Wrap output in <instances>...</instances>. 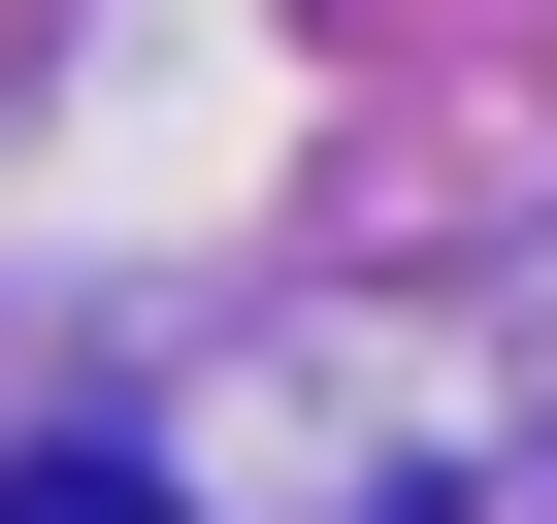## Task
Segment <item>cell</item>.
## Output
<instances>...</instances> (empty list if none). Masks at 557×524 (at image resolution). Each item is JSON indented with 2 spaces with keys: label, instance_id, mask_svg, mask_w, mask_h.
Wrapping results in <instances>:
<instances>
[{
  "label": "cell",
  "instance_id": "6da1fadb",
  "mask_svg": "<svg viewBox=\"0 0 557 524\" xmlns=\"http://www.w3.org/2000/svg\"><path fill=\"white\" fill-rule=\"evenodd\" d=\"M0 524H164V491H132V459H0Z\"/></svg>",
  "mask_w": 557,
  "mask_h": 524
}]
</instances>
